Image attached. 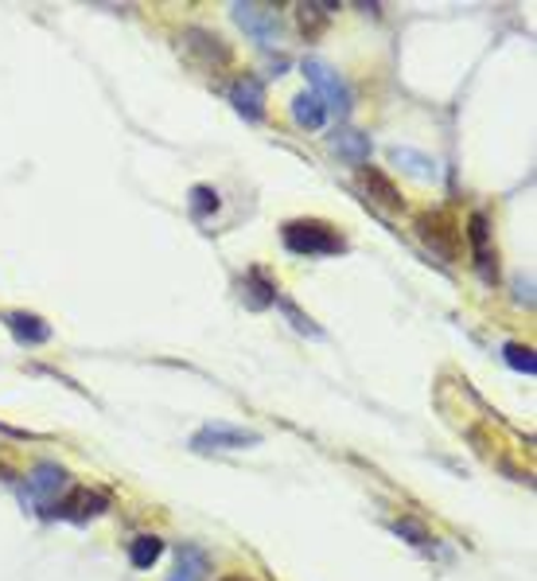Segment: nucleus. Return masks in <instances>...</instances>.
<instances>
[{"label":"nucleus","mask_w":537,"mask_h":581,"mask_svg":"<svg viewBox=\"0 0 537 581\" xmlns=\"http://www.w3.org/2000/svg\"><path fill=\"white\" fill-rule=\"evenodd\" d=\"M389 161H394L397 168L413 172L417 180H436V176H440V168H436V161H433V156L413 153V149H389Z\"/></svg>","instance_id":"18"},{"label":"nucleus","mask_w":537,"mask_h":581,"mask_svg":"<svg viewBox=\"0 0 537 581\" xmlns=\"http://www.w3.org/2000/svg\"><path fill=\"white\" fill-rule=\"evenodd\" d=\"M161 554H164L161 534H137L129 543V563L137 566V570H152V566L161 563Z\"/></svg>","instance_id":"17"},{"label":"nucleus","mask_w":537,"mask_h":581,"mask_svg":"<svg viewBox=\"0 0 537 581\" xmlns=\"http://www.w3.org/2000/svg\"><path fill=\"white\" fill-rule=\"evenodd\" d=\"M234 20L238 28L250 39H257L261 48H273L281 39V12L273 4H234Z\"/></svg>","instance_id":"3"},{"label":"nucleus","mask_w":537,"mask_h":581,"mask_svg":"<svg viewBox=\"0 0 537 581\" xmlns=\"http://www.w3.org/2000/svg\"><path fill=\"white\" fill-rule=\"evenodd\" d=\"M183 48H188V55L195 59L203 71H218L230 63V48L222 43L218 36H210V31L203 28H188L183 31Z\"/></svg>","instance_id":"7"},{"label":"nucleus","mask_w":537,"mask_h":581,"mask_svg":"<svg viewBox=\"0 0 537 581\" xmlns=\"http://www.w3.org/2000/svg\"><path fill=\"white\" fill-rule=\"evenodd\" d=\"M277 305H281L284 313H289V320H293L296 332H304V336H323V332H320V325H311V316H304L301 308H296L293 301H289V296H277Z\"/></svg>","instance_id":"22"},{"label":"nucleus","mask_w":537,"mask_h":581,"mask_svg":"<svg viewBox=\"0 0 537 581\" xmlns=\"http://www.w3.org/2000/svg\"><path fill=\"white\" fill-rule=\"evenodd\" d=\"M281 242L296 257H331L347 254V239L328 219H289L281 227Z\"/></svg>","instance_id":"1"},{"label":"nucleus","mask_w":537,"mask_h":581,"mask_svg":"<svg viewBox=\"0 0 537 581\" xmlns=\"http://www.w3.org/2000/svg\"><path fill=\"white\" fill-rule=\"evenodd\" d=\"M417 230H421V239L429 242L436 254H444V257L460 254V227H456L448 215H440V211H433V215H421V219H417Z\"/></svg>","instance_id":"8"},{"label":"nucleus","mask_w":537,"mask_h":581,"mask_svg":"<svg viewBox=\"0 0 537 581\" xmlns=\"http://www.w3.org/2000/svg\"><path fill=\"white\" fill-rule=\"evenodd\" d=\"M335 9V4H301V28L304 36H320L323 24H328V12Z\"/></svg>","instance_id":"21"},{"label":"nucleus","mask_w":537,"mask_h":581,"mask_svg":"<svg viewBox=\"0 0 537 581\" xmlns=\"http://www.w3.org/2000/svg\"><path fill=\"white\" fill-rule=\"evenodd\" d=\"M210 573V558L203 546L188 543V546H179V558H176V570H171L168 581H207Z\"/></svg>","instance_id":"12"},{"label":"nucleus","mask_w":537,"mask_h":581,"mask_svg":"<svg viewBox=\"0 0 537 581\" xmlns=\"http://www.w3.org/2000/svg\"><path fill=\"white\" fill-rule=\"evenodd\" d=\"M257 433H250V429H238V426H222V421H215V426H203L191 438V449L195 453H222V449H254L257 445Z\"/></svg>","instance_id":"6"},{"label":"nucleus","mask_w":537,"mask_h":581,"mask_svg":"<svg viewBox=\"0 0 537 581\" xmlns=\"http://www.w3.org/2000/svg\"><path fill=\"white\" fill-rule=\"evenodd\" d=\"M242 296L250 308H269V305H277V296L281 293H277V286L261 274V269H250V274L242 277Z\"/></svg>","instance_id":"15"},{"label":"nucleus","mask_w":537,"mask_h":581,"mask_svg":"<svg viewBox=\"0 0 537 581\" xmlns=\"http://www.w3.org/2000/svg\"><path fill=\"white\" fill-rule=\"evenodd\" d=\"M304 78L311 83V94L320 98V105L328 110V117H350V105H355V98H350V86L347 78L340 75V71H331L328 63H320V59H308L304 63Z\"/></svg>","instance_id":"2"},{"label":"nucleus","mask_w":537,"mask_h":581,"mask_svg":"<svg viewBox=\"0 0 537 581\" xmlns=\"http://www.w3.org/2000/svg\"><path fill=\"white\" fill-rule=\"evenodd\" d=\"M394 534H401V539H406V543H413V546H429V543H433V534L424 531L421 523H413V519H397Z\"/></svg>","instance_id":"23"},{"label":"nucleus","mask_w":537,"mask_h":581,"mask_svg":"<svg viewBox=\"0 0 537 581\" xmlns=\"http://www.w3.org/2000/svg\"><path fill=\"white\" fill-rule=\"evenodd\" d=\"M362 184H367L370 200H374L378 207H386V211H401V207H406V203H401V191L394 188V180H389L386 172L362 168Z\"/></svg>","instance_id":"13"},{"label":"nucleus","mask_w":537,"mask_h":581,"mask_svg":"<svg viewBox=\"0 0 537 581\" xmlns=\"http://www.w3.org/2000/svg\"><path fill=\"white\" fill-rule=\"evenodd\" d=\"M188 203H191V215L203 223V219H210V215L218 211V191L210 188V184H195V188H191V195H188Z\"/></svg>","instance_id":"19"},{"label":"nucleus","mask_w":537,"mask_h":581,"mask_svg":"<svg viewBox=\"0 0 537 581\" xmlns=\"http://www.w3.org/2000/svg\"><path fill=\"white\" fill-rule=\"evenodd\" d=\"M502 359L519 375H537V355L529 343H507V348H502Z\"/></svg>","instance_id":"20"},{"label":"nucleus","mask_w":537,"mask_h":581,"mask_svg":"<svg viewBox=\"0 0 537 581\" xmlns=\"http://www.w3.org/2000/svg\"><path fill=\"white\" fill-rule=\"evenodd\" d=\"M293 122L301 129H323L328 125V110H323L320 98L311 94V90H304V94L293 98Z\"/></svg>","instance_id":"16"},{"label":"nucleus","mask_w":537,"mask_h":581,"mask_svg":"<svg viewBox=\"0 0 537 581\" xmlns=\"http://www.w3.org/2000/svg\"><path fill=\"white\" fill-rule=\"evenodd\" d=\"M71 488V472L59 465H39L31 468V477H28V496L31 504H39V515H48L51 507L63 500V492Z\"/></svg>","instance_id":"5"},{"label":"nucleus","mask_w":537,"mask_h":581,"mask_svg":"<svg viewBox=\"0 0 537 581\" xmlns=\"http://www.w3.org/2000/svg\"><path fill=\"white\" fill-rule=\"evenodd\" d=\"M468 239H472V257H475V269L483 274V281H499V262H495V250H490V223L483 211H475L472 219H468Z\"/></svg>","instance_id":"9"},{"label":"nucleus","mask_w":537,"mask_h":581,"mask_svg":"<svg viewBox=\"0 0 537 581\" xmlns=\"http://www.w3.org/2000/svg\"><path fill=\"white\" fill-rule=\"evenodd\" d=\"M230 102L234 110L245 117V122H261L265 117V86L257 75H242L234 86H230Z\"/></svg>","instance_id":"10"},{"label":"nucleus","mask_w":537,"mask_h":581,"mask_svg":"<svg viewBox=\"0 0 537 581\" xmlns=\"http://www.w3.org/2000/svg\"><path fill=\"white\" fill-rule=\"evenodd\" d=\"M331 149L347 164H355V168H362L370 161V137L358 134V129H340V134L331 137Z\"/></svg>","instance_id":"14"},{"label":"nucleus","mask_w":537,"mask_h":581,"mask_svg":"<svg viewBox=\"0 0 537 581\" xmlns=\"http://www.w3.org/2000/svg\"><path fill=\"white\" fill-rule=\"evenodd\" d=\"M222 581H245V578H222Z\"/></svg>","instance_id":"24"},{"label":"nucleus","mask_w":537,"mask_h":581,"mask_svg":"<svg viewBox=\"0 0 537 581\" xmlns=\"http://www.w3.org/2000/svg\"><path fill=\"white\" fill-rule=\"evenodd\" d=\"M110 511V496L105 492H94V488H66V496L51 507V519H75V523H86V519H98V515Z\"/></svg>","instance_id":"4"},{"label":"nucleus","mask_w":537,"mask_h":581,"mask_svg":"<svg viewBox=\"0 0 537 581\" xmlns=\"http://www.w3.org/2000/svg\"><path fill=\"white\" fill-rule=\"evenodd\" d=\"M4 325H9V332L16 336V343H24V348H36V343L51 340V325L39 320L36 313H4Z\"/></svg>","instance_id":"11"}]
</instances>
